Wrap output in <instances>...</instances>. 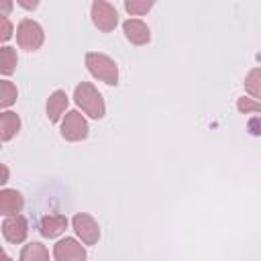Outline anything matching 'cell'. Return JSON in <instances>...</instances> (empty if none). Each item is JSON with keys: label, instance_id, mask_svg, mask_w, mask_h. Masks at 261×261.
Listing matches in <instances>:
<instances>
[{"label": "cell", "instance_id": "cell-1", "mask_svg": "<svg viewBox=\"0 0 261 261\" xmlns=\"http://www.w3.org/2000/svg\"><path fill=\"white\" fill-rule=\"evenodd\" d=\"M73 100L82 108V112L88 114L90 118L100 120L106 116V102L94 84H90V82L77 84L73 90Z\"/></svg>", "mask_w": 261, "mask_h": 261}, {"label": "cell", "instance_id": "cell-2", "mask_svg": "<svg viewBox=\"0 0 261 261\" xmlns=\"http://www.w3.org/2000/svg\"><path fill=\"white\" fill-rule=\"evenodd\" d=\"M86 67L92 73V77H96L108 86L118 84V65L110 55L100 53V51H88L86 53Z\"/></svg>", "mask_w": 261, "mask_h": 261}, {"label": "cell", "instance_id": "cell-3", "mask_svg": "<svg viewBox=\"0 0 261 261\" xmlns=\"http://www.w3.org/2000/svg\"><path fill=\"white\" fill-rule=\"evenodd\" d=\"M45 41V33H43V27L33 20V18H22L16 27V43L20 49L24 51H37L41 49Z\"/></svg>", "mask_w": 261, "mask_h": 261}, {"label": "cell", "instance_id": "cell-4", "mask_svg": "<svg viewBox=\"0 0 261 261\" xmlns=\"http://www.w3.org/2000/svg\"><path fill=\"white\" fill-rule=\"evenodd\" d=\"M90 16H92L94 27L102 33H112L118 24V12L106 0H94L90 6Z\"/></svg>", "mask_w": 261, "mask_h": 261}, {"label": "cell", "instance_id": "cell-5", "mask_svg": "<svg viewBox=\"0 0 261 261\" xmlns=\"http://www.w3.org/2000/svg\"><path fill=\"white\" fill-rule=\"evenodd\" d=\"M88 135H90V126L86 116L80 110H69L61 120V137L69 143H77L88 139Z\"/></svg>", "mask_w": 261, "mask_h": 261}, {"label": "cell", "instance_id": "cell-6", "mask_svg": "<svg viewBox=\"0 0 261 261\" xmlns=\"http://www.w3.org/2000/svg\"><path fill=\"white\" fill-rule=\"evenodd\" d=\"M71 226L84 245H96L100 241V226L88 212H77L71 218Z\"/></svg>", "mask_w": 261, "mask_h": 261}, {"label": "cell", "instance_id": "cell-7", "mask_svg": "<svg viewBox=\"0 0 261 261\" xmlns=\"http://www.w3.org/2000/svg\"><path fill=\"white\" fill-rule=\"evenodd\" d=\"M53 257L55 261H86L88 253L84 243H80L77 239L65 237L53 245Z\"/></svg>", "mask_w": 261, "mask_h": 261}, {"label": "cell", "instance_id": "cell-8", "mask_svg": "<svg viewBox=\"0 0 261 261\" xmlns=\"http://www.w3.org/2000/svg\"><path fill=\"white\" fill-rule=\"evenodd\" d=\"M2 234L8 243L18 245L27 241L29 234V222L22 214H14V216H4L2 220Z\"/></svg>", "mask_w": 261, "mask_h": 261}, {"label": "cell", "instance_id": "cell-9", "mask_svg": "<svg viewBox=\"0 0 261 261\" xmlns=\"http://www.w3.org/2000/svg\"><path fill=\"white\" fill-rule=\"evenodd\" d=\"M122 33H124L126 41L137 47H143L151 41V29L141 18H126L122 22Z\"/></svg>", "mask_w": 261, "mask_h": 261}, {"label": "cell", "instance_id": "cell-10", "mask_svg": "<svg viewBox=\"0 0 261 261\" xmlns=\"http://www.w3.org/2000/svg\"><path fill=\"white\" fill-rule=\"evenodd\" d=\"M69 220L65 214H59V212H49L45 216H41L39 220V232L45 237V239H57L59 234L65 232Z\"/></svg>", "mask_w": 261, "mask_h": 261}, {"label": "cell", "instance_id": "cell-11", "mask_svg": "<svg viewBox=\"0 0 261 261\" xmlns=\"http://www.w3.org/2000/svg\"><path fill=\"white\" fill-rule=\"evenodd\" d=\"M24 208V196L18 190L4 188L0 192V214L2 216H14L20 214Z\"/></svg>", "mask_w": 261, "mask_h": 261}, {"label": "cell", "instance_id": "cell-12", "mask_svg": "<svg viewBox=\"0 0 261 261\" xmlns=\"http://www.w3.org/2000/svg\"><path fill=\"white\" fill-rule=\"evenodd\" d=\"M69 104V98L65 94V90H55L49 98H47V104H45V112H47V118L51 122H59L63 120V116L67 114L65 108Z\"/></svg>", "mask_w": 261, "mask_h": 261}, {"label": "cell", "instance_id": "cell-13", "mask_svg": "<svg viewBox=\"0 0 261 261\" xmlns=\"http://www.w3.org/2000/svg\"><path fill=\"white\" fill-rule=\"evenodd\" d=\"M20 124H22V122H20V116H18L16 112L4 110V112L0 114V141L6 143V141H10L14 135H18Z\"/></svg>", "mask_w": 261, "mask_h": 261}, {"label": "cell", "instance_id": "cell-14", "mask_svg": "<svg viewBox=\"0 0 261 261\" xmlns=\"http://www.w3.org/2000/svg\"><path fill=\"white\" fill-rule=\"evenodd\" d=\"M18 261H49V251L43 243L33 241V243H29L20 249Z\"/></svg>", "mask_w": 261, "mask_h": 261}, {"label": "cell", "instance_id": "cell-15", "mask_svg": "<svg viewBox=\"0 0 261 261\" xmlns=\"http://www.w3.org/2000/svg\"><path fill=\"white\" fill-rule=\"evenodd\" d=\"M245 92L253 98V100H259L261 102V67H253L247 75H245Z\"/></svg>", "mask_w": 261, "mask_h": 261}, {"label": "cell", "instance_id": "cell-16", "mask_svg": "<svg viewBox=\"0 0 261 261\" xmlns=\"http://www.w3.org/2000/svg\"><path fill=\"white\" fill-rule=\"evenodd\" d=\"M16 63H18L16 49L4 45V47L0 49V71H2V75H10V73L16 69Z\"/></svg>", "mask_w": 261, "mask_h": 261}, {"label": "cell", "instance_id": "cell-17", "mask_svg": "<svg viewBox=\"0 0 261 261\" xmlns=\"http://www.w3.org/2000/svg\"><path fill=\"white\" fill-rule=\"evenodd\" d=\"M18 98V90L10 80H2L0 82V106L2 108H10Z\"/></svg>", "mask_w": 261, "mask_h": 261}, {"label": "cell", "instance_id": "cell-18", "mask_svg": "<svg viewBox=\"0 0 261 261\" xmlns=\"http://www.w3.org/2000/svg\"><path fill=\"white\" fill-rule=\"evenodd\" d=\"M155 6L153 0H124V10L133 16H141V14H147L151 8Z\"/></svg>", "mask_w": 261, "mask_h": 261}, {"label": "cell", "instance_id": "cell-19", "mask_svg": "<svg viewBox=\"0 0 261 261\" xmlns=\"http://www.w3.org/2000/svg\"><path fill=\"white\" fill-rule=\"evenodd\" d=\"M237 110L241 114H251V112H261V102L253 100V98H239L237 100Z\"/></svg>", "mask_w": 261, "mask_h": 261}, {"label": "cell", "instance_id": "cell-20", "mask_svg": "<svg viewBox=\"0 0 261 261\" xmlns=\"http://www.w3.org/2000/svg\"><path fill=\"white\" fill-rule=\"evenodd\" d=\"M0 24H2V31H0V41H8L10 37H12V24H10V20H8V16H0Z\"/></svg>", "mask_w": 261, "mask_h": 261}, {"label": "cell", "instance_id": "cell-21", "mask_svg": "<svg viewBox=\"0 0 261 261\" xmlns=\"http://www.w3.org/2000/svg\"><path fill=\"white\" fill-rule=\"evenodd\" d=\"M247 130L251 135H261V116H253L247 122Z\"/></svg>", "mask_w": 261, "mask_h": 261}, {"label": "cell", "instance_id": "cell-22", "mask_svg": "<svg viewBox=\"0 0 261 261\" xmlns=\"http://www.w3.org/2000/svg\"><path fill=\"white\" fill-rule=\"evenodd\" d=\"M16 4H18V6H22V8H27V10H33V8H37V6H39V2H37V0H33V2H27V0H16Z\"/></svg>", "mask_w": 261, "mask_h": 261}, {"label": "cell", "instance_id": "cell-23", "mask_svg": "<svg viewBox=\"0 0 261 261\" xmlns=\"http://www.w3.org/2000/svg\"><path fill=\"white\" fill-rule=\"evenodd\" d=\"M2 173H4V175H2V179H0V181H2V184H6V181H8V167H6V165H2Z\"/></svg>", "mask_w": 261, "mask_h": 261}, {"label": "cell", "instance_id": "cell-24", "mask_svg": "<svg viewBox=\"0 0 261 261\" xmlns=\"http://www.w3.org/2000/svg\"><path fill=\"white\" fill-rule=\"evenodd\" d=\"M2 261H12V259H10V255H6V253H2Z\"/></svg>", "mask_w": 261, "mask_h": 261}]
</instances>
